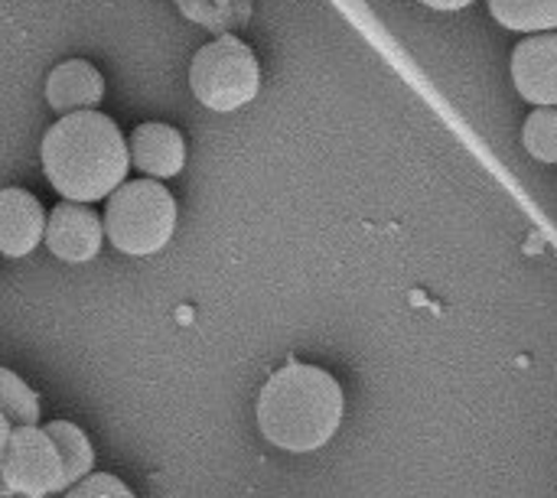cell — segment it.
I'll return each instance as SVG.
<instances>
[{"label":"cell","instance_id":"7a4b0ae2","mask_svg":"<svg viewBox=\"0 0 557 498\" xmlns=\"http://www.w3.org/2000/svg\"><path fill=\"white\" fill-rule=\"evenodd\" d=\"M343 411L339 382L326 369L300 362L274 372L255 404L261 437L284 453L323 450L339 434Z\"/></svg>","mask_w":557,"mask_h":498},{"label":"cell","instance_id":"52a82bcc","mask_svg":"<svg viewBox=\"0 0 557 498\" xmlns=\"http://www.w3.org/2000/svg\"><path fill=\"white\" fill-rule=\"evenodd\" d=\"M512 82L535 108H557V29L532 33L512 49Z\"/></svg>","mask_w":557,"mask_h":498},{"label":"cell","instance_id":"8fae6325","mask_svg":"<svg viewBox=\"0 0 557 498\" xmlns=\"http://www.w3.org/2000/svg\"><path fill=\"white\" fill-rule=\"evenodd\" d=\"M490 13L512 33H552L557 29V0H490Z\"/></svg>","mask_w":557,"mask_h":498},{"label":"cell","instance_id":"4fadbf2b","mask_svg":"<svg viewBox=\"0 0 557 498\" xmlns=\"http://www.w3.org/2000/svg\"><path fill=\"white\" fill-rule=\"evenodd\" d=\"M0 411L10 418L13 427H33V424H39V398L10 369H0Z\"/></svg>","mask_w":557,"mask_h":498},{"label":"cell","instance_id":"7c38bea8","mask_svg":"<svg viewBox=\"0 0 557 498\" xmlns=\"http://www.w3.org/2000/svg\"><path fill=\"white\" fill-rule=\"evenodd\" d=\"M42 431L52 437V444H55V450L62 457L65 489L75 486L78 480H85L91 473V466H95V450H91L88 437L75 424H69V421H49Z\"/></svg>","mask_w":557,"mask_h":498},{"label":"cell","instance_id":"6da1fadb","mask_svg":"<svg viewBox=\"0 0 557 498\" xmlns=\"http://www.w3.org/2000/svg\"><path fill=\"white\" fill-rule=\"evenodd\" d=\"M39 157L49 186L69 202L88 206L111 196L131 170L121 127L98 108L62 114L42 134Z\"/></svg>","mask_w":557,"mask_h":498},{"label":"cell","instance_id":"ba28073f","mask_svg":"<svg viewBox=\"0 0 557 498\" xmlns=\"http://www.w3.org/2000/svg\"><path fill=\"white\" fill-rule=\"evenodd\" d=\"M46 235V209L39 199L20 186L0 189V254L26 258L42 245Z\"/></svg>","mask_w":557,"mask_h":498},{"label":"cell","instance_id":"5bb4252c","mask_svg":"<svg viewBox=\"0 0 557 498\" xmlns=\"http://www.w3.org/2000/svg\"><path fill=\"white\" fill-rule=\"evenodd\" d=\"M525 150L539 160L557 166V108H535L522 127Z\"/></svg>","mask_w":557,"mask_h":498},{"label":"cell","instance_id":"8992f818","mask_svg":"<svg viewBox=\"0 0 557 498\" xmlns=\"http://www.w3.org/2000/svg\"><path fill=\"white\" fill-rule=\"evenodd\" d=\"M42 245L49 248L52 258L65 264H85L98 258L104 245V222L88 202H59L46 215V235Z\"/></svg>","mask_w":557,"mask_h":498},{"label":"cell","instance_id":"e0dca14e","mask_svg":"<svg viewBox=\"0 0 557 498\" xmlns=\"http://www.w3.org/2000/svg\"><path fill=\"white\" fill-rule=\"evenodd\" d=\"M10 434H13V424H10V418L0 411V453H3V447H7V440H10Z\"/></svg>","mask_w":557,"mask_h":498},{"label":"cell","instance_id":"277c9868","mask_svg":"<svg viewBox=\"0 0 557 498\" xmlns=\"http://www.w3.org/2000/svg\"><path fill=\"white\" fill-rule=\"evenodd\" d=\"M189 88L193 98L215 114H232L251 104L261 91V65L255 49L238 36H219L206 42L193 55Z\"/></svg>","mask_w":557,"mask_h":498},{"label":"cell","instance_id":"2e32d148","mask_svg":"<svg viewBox=\"0 0 557 498\" xmlns=\"http://www.w3.org/2000/svg\"><path fill=\"white\" fill-rule=\"evenodd\" d=\"M418 3H424L431 10H441V13H454V10H467L476 0H418Z\"/></svg>","mask_w":557,"mask_h":498},{"label":"cell","instance_id":"5b68a950","mask_svg":"<svg viewBox=\"0 0 557 498\" xmlns=\"http://www.w3.org/2000/svg\"><path fill=\"white\" fill-rule=\"evenodd\" d=\"M0 483L7 493L46 498L65 489L62 457L42 427H13L0 453Z\"/></svg>","mask_w":557,"mask_h":498},{"label":"cell","instance_id":"30bf717a","mask_svg":"<svg viewBox=\"0 0 557 498\" xmlns=\"http://www.w3.org/2000/svg\"><path fill=\"white\" fill-rule=\"evenodd\" d=\"M104 98V75L88 59H65L46 75V104L55 114L91 111Z\"/></svg>","mask_w":557,"mask_h":498},{"label":"cell","instance_id":"3957f363","mask_svg":"<svg viewBox=\"0 0 557 498\" xmlns=\"http://www.w3.org/2000/svg\"><path fill=\"white\" fill-rule=\"evenodd\" d=\"M176 199L160 179H124L104 206V235L108 241L131 258H147L157 254L170 245L176 232Z\"/></svg>","mask_w":557,"mask_h":498},{"label":"cell","instance_id":"9a60e30c","mask_svg":"<svg viewBox=\"0 0 557 498\" xmlns=\"http://www.w3.org/2000/svg\"><path fill=\"white\" fill-rule=\"evenodd\" d=\"M65 498H137L131 493V486H124L117 476L111 473H95V476H85L78 480L75 486H69V496Z\"/></svg>","mask_w":557,"mask_h":498},{"label":"cell","instance_id":"9c48e42d","mask_svg":"<svg viewBox=\"0 0 557 498\" xmlns=\"http://www.w3.org/2000/svg\"><path fill=\"white\" fill-rule=\"evenodd\" d=\"M127 153H131V166L150 179H173L186 166L183 134L160 121H147L140 127H134V134L127 140Z\"/></svg>","mask_w":557,"mask_h":498}]
</instances>
